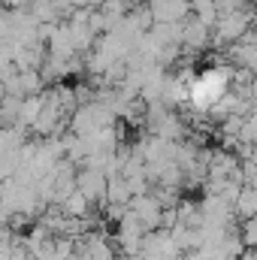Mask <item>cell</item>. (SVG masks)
I'll use <instances>...</instances> for the list:
<instances>
[{
    "label": "cell",
    "mask_w": 257,
    "mask_h": 260,
    "mask_svg": "<svg viewBox=\"0 0 257 260\" xmlns=\"http://www.w3.org/2000/svg\"><path fill=\"white\" fill-rule=\"evenodd\" d=\"M233 215H239V218H251L257 215V188H242L239 197H236V203H233Z\"/></svg>",
    "instance_id": "4"
},
{
    "label": "cell",
    "mask_w": 257,
    "mask_h": 260,
    "mask_svg": "<svg viewBox=\"0 0 257 260\" xmlns=\"http://www.w3.org/2000/svg\"><path fill=\"white\" fill-rule=\"evenodd\" d=\"M212 27L206 24V21H200L197 15L194 18H185L182 21V46L185 49H194V52H203L209 43H212V34H209Z\"/></svg>",
    "instance_id": "2"
},
{
    "label": "cell",
    "mask_w": 257,
    "mask_h": 260,
    "mask_svg": "<svg viewBox=\"0 0 257 260\" xmlns=\"http://www.w3.org/2000/svg\"><path fill=\"white\" fill-rule=\"evenodd\" d=\"M239 239L245 248H257V215L245 218V224L239 227Z\"/></svg>",
    "instance_id": "6"
},
{
    "label": "cell",
    "mask_w": 257,
    "mask_h": 260,
    "mask_svg": "<svg viewBox=\"0 0 257 260\" xmlns=\"http://www.w3.org/2000/svg\"><path fill=\"white\" fill-rule=\"evenodd\" d=\"M106 185H109V179H103V173H100L97 167H88V170L76 179V191H82L91 203L106 194Z\"/></svg>",
    "instance_id": "3"
},
{
    "label": "cell",
    "mask_w": 257,
    "mask_h": 260,
    "mask_svg": "<svg viewBox=\"0 0 257 260\" xmlns=\"http://www.w3.org/2000/svg\"><path fill=\"white\" fill-rule=\"evenodd\" d=\"M251 24H254V15L251 12H245V6L242 9H233V12H221L218 15V21H215V34H212V40L215 43H239L248 30H251Z\"/></svg>",
    "instance_id": "1"
},
{
    "label": "cell",
    "mask_w": 257,
    "mask_h": 260,
    "mask_svg": "<svg viewBox=\"0 0 257 260\" xmlns=\"http://www.w3.org/2000/svg\"><path fill=\"white\" fill-rule=\"evenodd\" d=\"M248 100H251V106L257 109V76H254V82H251V88H248Z\"/></svg>",
    "instance_id": "7"
},
{
    "label": "cell",
    "mask_w": 257,
    "mask_h": 260,
    "mask_svg": "<svg viewBox=\"0 0 257 260\" xmlns=\"http://www.w3.org/2000/svg\"><path fill=\"white\" fill-rule=\"evenodd\" d=\"M191 9L194 15L200 18V21H206L209 27H215V21H218V0H191Z\"/></svg>",
    "instance_id": "5"
}]
</instances>
